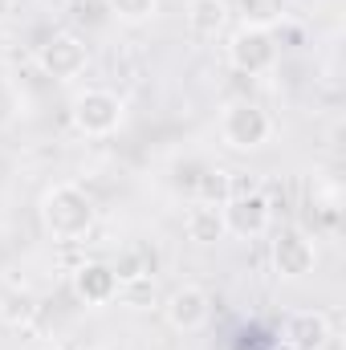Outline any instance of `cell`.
<instances>
[{"label":"cell","instance_id":"12","mask_svg":"<svg viewBox=\"0 0 346 350\" xmlns=\"http://www.w3.org/2000/svg\"><path fill=\"white\" fill-rule=\"evenodd\" d=\"M228 25V0H187V29L196 41H216Z\"/></svg>","mask_w":346,"mask_h":350},{"label":"cell","instance_id":"19","mask_svg":"<svg viewBox=\"0 0 346 350\" xmlns=\"http://www.w3.org/2000/svg\"><path fill=\"white\" fill-rule=\"evenodd\" d=\"M41 350H62V347H41Z\"/></svg>","mask_w":346,"mask_h":350},{"label":"cell","instance_id":"6","mask_svg":"<svg viewBox=\"0 0 346 350\" xmlns=\"http://www.w3.org/2000/svg\"><path fill=\"white\" fill-rule=\"evenodd\" d=\"M163 318H168V326L179 330V334L204 330L208 318H212V297H208V289H200V285H175L172 293H168V301H163Z\"/></svg>","mask_w":346,"mask_h":350},{"label":"cell","instance_id":"2","mask_svg":"<svg viewBox=\"0 0 346 350\" xmlns=\"http://www.w3.org/2000/svg\"><path fill=\"white\" fill-rule=\"evenodd\" d=\"M277 57H281V49H277L273 29L241 25V29L232 33V41H228V62H232V70H241V74H249V78L273 74V70H277Z\"/></svg>","mask_w":346,"mask_h":350},{"label":"cell","instance_id":"7","mask_svg":"<svg viewBox=\"0 0 346 350\" xmlns=\"http://www.w3.org/2000/svg\"><path fill=\"white\" fill-rule=\"evenodd\" d=\"M90 53L86 41L78 33H53L45 45H41V70L53 78V82H74L82 70H86Z\"/></svg>","mask_w":346,"mask_h":350},{"label":"cell","instance_id":"17","mask_svg":"<svg viewBox=\"0 0 346 350\" xmlns=\"http://www.w3.org/2000/svg\"><path fill=\"white\" fill-rule=\"evenodd\" d=\"M106 4H110V16L122 25H147L159 12V0H106Z\"/></svg>","mask_w":346,"mask_h":350},{"label":"cell","instance_id":"14","mask_svg":"<svg viewBox=\"0 0 346 350\" xmlns=\"http://www.w3.org/2000/svg\"><path fill=\"white\" fill-rule=\"evenodd\" d=\"M232 191H237V187H232V172H224V167H208V172L196 179V200H204V204L224 208Z\"/></svg>","mask_w":346,"mask_h":350},{"label":"cell","instance_id":"4","mask_svg":"<svg viewBox=\"0 0 346 350\" xmlns=\"http://www.w3.org/2000/svg\"><path fill=\"white\" fill-rule=\"evenodd\" d=\"M74 126L90 135V139H102V135H114L118 126H122V118H127V106H122V98L118 94H110V90H82L78 98H74Z\"/></svg>","mask_w":346,"mask_h":350},{"label":"cell","instance_id":"15","mask_svg":"<svg viewBox=\"0 0 346 350\" xmlns=\"http://www.w3.org/2000/svg\"><path fill=\"white\" fill-rule=\"evenodd\" d=\"M241 16H245V25L273 29L285 16V0H241Z\"/></svg>","mask_w":346,"mask_h":350},{"label":"cell","instance_id":"16","mask_svg":"<svg viewBox=\"0 0 346 350\" xmlns=\"http://www.w3.org/2000/svg\"><path fill=\"white\" fill-rule=\"evenodd\" d=\"M110 269H114V277H118V289H122V285H139V281H147V273H151V265H147V257H143L139 249H122L118 261L110 265Z\"/></svg>","mask_w":346,"mask_h":350},{"label":"cell","instance_id":"9","mask_svg":"<svg viewBox=\"0 0 346 350\" xmlns=\"http://www.w3.org/2000/svg\"><path fill=\"white\" fill-rule=\"evenodd\" d=\"M74 293L86 306H106L118 293V277H114V269L106 261H82L74 269Z\"/></svg>","mask_w":346,"mask_h":350},{"label":"cell","instance_id":"5","mask_svg":"<svg viewBox=\"0 0 346 350\" xmlns=\"http://www.w3.org/2000/svg\"><path fill=\"white\" fill-rule=\"evenodd\" d=\"M220 212H224V228L232 237H241V241H253L261 232H269V224H273V204H269V196L261 187L232 191Z\"/></svg>","mask_w":346,"mask_h":350},{"label":"cell","instance_id":"10","mask_svg":"<svg viewBox=\"0 0 346 350\" xmlns=\"http://www.w3.org/2000/svg\"><path fill=\"white\" fill-rule=\"evenodd\" d=\"M285 342L293 350H326L330 342V318L322 310H297L285 318Z\"/></svg>","mask_w":346,"mask_h":350},{"label":"cell","instance_id":"13","mask_svg":"<svg viewBox=\"0 0 346 350\" xmlns=\"http://www.w3.org/2000/svg\"><path fill=\"white\" fill-rule=\"evenodd\" d=\"M33 318H37V297H33V293L8 289V293L0 297V322H4V326L21 330V326H29Z\"/></svg>","mask_w":346,"mask_h":350},{"label":"cell","instance_id":"3","mask_svg":"<svg viewBox=\"0 0 346 350\" xmlns=\"http://www.w3.org/2000/svg\"><path fill=\"white\" fill-rule=\"evenodd\" d=\"M220 139L232 151H257L273 139V118L261 110L257 102H232L220 114Z\"/></svg>","mask_w":346,"mask_h":350},{"label":"cell","instance_id":"1","mask_svg":"<svg viewBox=\"0 0 346 350\" xmlns=\"http://www.w3.org/2000/svg\"><path fill=\"white\" fill-rule=\"evenodd\" d=\"M41 220H45L49 237H57V241H82L94 228L98 212H94V200L78 183H53L41 196Z\"/></svg>","mask_w":346,"mask_h":350},{"label":"cell","instance_id":"11","mask_svg":"<svg viewBox=\"0 0 346 350\" xmlns=\"http://www.w3.org/2000/svg\"><path fill=\"white\" fill-rule=\"evenodd\" d=\"M183 232H187V241H196V245H220V241L228 237L224 212H220L216 204L196 200V204L187 208V216H183Z\"/></svg>","mask_w":346,"mask_h":350},{"label":"cell","instance_id":"18","mask_svg":"<svg viewBox=\"0 0 346 350\" xmlns=\"http://www.w3.org/2000/svg\"><path fill=\"white\" fill-rule=\"evenodd\" d=\"M12 4H16V0H0V25H4L8 16H12Z\"/></svg>","mask_w":346,"mask_h":350},{"label":"cell","instance_id":"20","mask_svg":"<svg viewBox=\"0 0 346 350\" xmlns=\"http://www.w3.org/2000/svg\"><path fill=\"white\" fill-rule=\"evenodd\" d=\"M86 350H102V347H86Z\"/></svg>","mask_w":346,"mask_h":350},{"label":"cell","instance_id":"8","mask_svg":"<svg viewBox=\"0 0 346 350\" xmlns=\"http://www.w3.org/2000/svg\"><path fill=\"white\" fill-rule=\"evenodd\" d=\"M314 265H318V249H314V241L306 232H297V228L277 232V241H273V269H277V277L302 281V277L314 273Z\"/></svg>","mask_w":346,"mask_h":350}]
</instances>
